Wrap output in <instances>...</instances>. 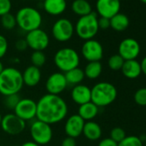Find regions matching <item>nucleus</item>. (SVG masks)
<instances>
[{"instance_id":"obj_25","label":"nucleus","mask_w":146,"mask_h":146,"mask_svg":"<svg viewBox=\"0 0 146 146\" xmlns=\"http://www.w3.org/2000/svg\"><path fill=\"white\" fill-rule=\"evenodd\" d=\"M84 72L85 78L91 80L96 79L101 76L102 72V64L100 61L89 62L86 64Z\"/></svg>"},{"instance_id":"obj_1","label":"nucleus","mask_w":146,"mask_h":146,"mask_svg":"<svg viewBox=\"0 0 146 146\" xmlns=\"http://www.w3.org/2000/svg\"><path fill=\"white\" fill-rule=\"evenodd\" d=\"M67 114L68 105L59 96L46 94L37 102L36 119L50 125L59 123Z\"/></svg>"},{"instance_id":"obj_13","label":"nucleus","mask_w":146,"mask_h":146,"mask_svg":"<svg viewBox=\"0 0 146 146\" xmlns=\"http://www.w3.org/2000/svg\"><path fill=\"white\" fill-rule=\"evenodd\" d=\"M68 84L65 79L64 73L63 72H54L51 74L46 82V90L47 94L59 96L62 92L65 90Z\"/></svg>"},{"instance_id":"obj_3","label":"nucleus","mask_w":146,"mask_h":146,"mask_svg":"<svg viewBox=\"0 0 146 146\" xmlns=\"http://www.w3.org/2000/svg\"><path fill=\"white\" fill-rule=\"evenodd\" d=\"M15 17L17 26L27 33L40 29L42 24V16L40 12L34 7H23L17 11Z\"/></svg>"},{"instance_id":"obj_8","label":"nucleus","mask_w":146,"mask_h":146,"mask_svg":"<svg viewBox=\"0 0 146 146\" xmlns=\"http://www.w3.org/2000/svg\"><path fill=\"white\" fill-rule=\"evenodd\" d=\"M75 33V27L67 18L58 19L52 27V37L59 42L70 40Z\"/></svg>"},{"instance_id":"obj_38","label":"nucleus","mask_w":146,"mask_h":146,"mask_svg":"<svg viewBox=\"0 0 146 146\" xmlns=\"http://www.w3.org/2000/svg\"><path fill=\"white\" fill-rule=\"evenodd\" d=\"M61 146H77L76 138H73L70 137H66L61 142Z\"/></svg>"},{"instance_id":"obj_42","label":"nucleus","mask_w":146,"mask_h":146,"mask_svg":"<svg viewBox=\"0 0 146 146\" xmlns=\"http://www.w3.org/2000/svg\"><path fill=\"white\" fill-rule=\"evenodd\" d=\"M4 69H5V66H4V64H3V63L0 61V73H1L3 70H4Z\"/></svg>"},{"instance_id":"obj_47","label":"nucleus","mask_w":146,"mask_h":146,"mask_svg":"<svg viewBox=\"0 0 146 146\" xmlns=\"http://www.w3.org/2000/svg\"><path fill=\"white\" fill-rule=\"evenodd\" d=\"M0 146H4V145H0Z\"/></svg>"},{"instance_id":"obj_35","label":"nucleus","mask_w":146,"mask_h":146,"mask_svg":"<svg viewBox=\"0 0 146 146\" xmlns=\"http://www.w3.org/2000/svg\"><path fill=\"white\" fill-rule=\"evenodd\" d=\"M8 46L9 45L7 39L4 35H0V59L5 57V55L6 54L8 51Z\"/></svg>"},{"instance_id":"obj_21","label":"nucleus","mask_w":146,"mask_h":146,"mask_svg":"<svg viewBox=\"0 0 146 146\" xmlns=\"http://www.w3.org/2000/svg\"><path fill=\"white\" fill-rule=\"evenodd\" d=\"M83 134L88 140L96 141L99 138H101L102 134V130L101 125L97 122L94 120L86 121L84 126Z\"/></svg>"},{"instance_id":"obj_11","label":"nucleus","mask_w":146,"mask_h":146,"mask_svg":"<svg viewBox=\"0 0 146 146\" xmlns=\"http://www.w3.org/2000/svg\"><path fill=\"white\" fill-rule=\"evenodd\" d=\"M0 125L5 133L9 135H18L25 130L26 122L12 113L3 116Z\"/></svg>"},{"instance_id":"obj_26","label":"nucleus","mask_w":146,"mask_h":146,"mask_svg":"<svg viewBox=\"0 0 146 146\" xmlns=\"http://www.w3.org/2000/svg\"><path fill=\"white\" fill-rule=\"evenodd\" d=\"M129 26V18L126 15L118 13L110 18V27L115 31H123Z\"/></svg>"},{"instance_id":"obj_18","label":"nucleus","mask_w":146,"mask_h":146,"mask_svg":"<svg viewBox=\"0 0 146 146\" xmlns=\"http://www.w3.org/2000/svg\"><path fill=\"white\" fill-rule=\"evenodd\" d=\"M22 74L23 84L28 87H35L38 85L41 80V70L40 68L34 65L28 66Z\"/></svg>"},{"instance_id":"obj_32","label":"nucleus","mask_w":146,"mask_h":146,"mask_svg":"<svg viewBox=\"0 0 146 146\" xmlns=\"http://www.w3.org/2000/svg\"><path fill=\"white\" fill-rule=\"evenodd\" d=\"M125 137H126V134H125V130L120 127H114L110 131V138L118 143L121 142Z\"/></svg>"},{"instance_id":"obj_39","label":"nucleus","mask_w":146,"mask_h":146,"mask_svg":"<svg viewBox=\"0 0 146 146\" xmlns=\"http://www.w3.org/2000/svg\"><path fill=\"white\" fill-rule=\"evenodd\" d=\"M98 146H118V143H116L110 137H106L100 141Z\"/></svg>"},{"instance_id":"obj_28","label":"nucleus","mask_w":146,"mask_h":146,"mask_svg":"<svg viewBox=\"0 0 146 146\" xmlns=\"http://www.w3.org/2000/svg\"><path fill=\"white\" fill-rule=\"evenodd\" d=\"M124 62L125 60L123 59V58L119 55V54H113L109 58H108V67L112 70H114V71H117V70H120L123 64H124Z\"/></svg>"},{"instance_id":"obj_31","label":"nucleus","mask_w":146,"mask_h":146,"mask_svg":"<svg viewBox=\"0 0 146 146\" xmlns=\"http://www.w3.org/2000/svg\"><path fill=\"white\" fill-rule=\"evenodd\" d=\"M5 101H4V104H5V108L14 111L15 108L18 104L19 101L21 100L19 95L18 94H14V95L7 96H5Z\"/></svg>"},{"instance_id":"obj_19","label":"nucleus","mask_w":146,"mask_h":146,"mask_svg":"<svg viewBox=\"0 0 146 146\" xmlns=\"http://www.w3.org/2000/svg\"><path fill=\"white\" fill-rule=\"evenodd\" d=\"M67 8L66 0H44L43 9L51 16H59Z\"/></svg>"},{"instance_id":"obj_6","label":"nucleus","mask_w":146,"mask_h":146,"mask_svg":"<svg viewBox=\"0 0 146 146\" xmlns=\"http://www.w3.org/2000/svg\"><path fill=\"white\" fill-rule=\"evenodd\" d=\"M74 27L75 32L80 39L84 40L93 39L99 31L97 14L92 11L89 15L79 17Z\"/></svg>"},{"instance_id":"obj_37","label":"nucleus","mask_w":146,"mask_h":146,"mask_svg":"<svg viewBox=\"0 0 146 146\" xmlns=\"http://www.w3.org/2000/svg\"><path fill=\"white\" fill-rule=\"evenodd\" d=\"M28 44L25 39H19L16 42V48L19 52H23L28 48Z\"/></svg>"},{"instance_id":"obj_12","label":"nucleus","mask_w":146,"mask_h":146,"mask_svg":"<svg viewBox=\"0 0 146 146\" xmlns=\"http://www.w3.org/2000/svg\"><path fill=\"white\" fill-rule=\"evenodd\" d=\"M81 52L83 57L88 62L101 61L103 58L102 45L98 40L94 39L84 41L81 48Z\"/></svg>"},{"instance_id":"obj_9","label":"nucleus","mask_w":146,"mask_h":146,"mask_svg":"<svg viewBox=\"0 0 146 146\" xmlns=\"http://www.w3.org/2000/svg\"><path fill=\"white\" fill-rule=\"evenodd\" d=\"M28 46L33 51H44L50 43V39L47 33L40 29L28 32L25 37Z\"/></svg>"},{"instance_id":"obj_27","label":"nucleus","mask_w":146,"mask_h":146,"mask_svg":"<svg viewBox=\"0 0 146 146\" xmlns=\"http://www.w3.org/2000/svg\"><path fill=\"white\" fill-rule=\"evenodd\" d=\"M31 63L32 65L36 66L38 68H40L43 66L46 62V57L44 52L42 51H34L31 54Z\"/></svg>"},{"instance_id":"obj_36","label":"nucleus","mask_w":146,"mask_h":146,"mask_svg":"<svg viewBox=\"0 0 146 146\" xmlns=\"http://www.w3.org/2000/svg\"><path fill=\"white\" fill-rule=\"evenodd\" d=\"M98 27L99 29H108L110 28V19L106 17H100L98 18Z\"/></svg>"},{"instance_id":"obj_44","label":"nucleus","mask_w":146,"mask_h":146,"mask_svg":"<svg viewBox=\"0 0 146 146\" xmlns=\"http://www.w3.org/2000/svg\"><path fill=\"white\" fill-rule=\"evenodd\" d=\"M141 1H142L143 3H144V4H146V0H141Z\"/></svg>"},{"instance_id":"obj_22","label":"nucleus","mask_w":146,"mask_h":146,"mask_svg":"<svg viewBox=\"0 0 146 146\" xmlns=\"http://www.w3.org/2000/svg\"><path fill=\"white\" fill-rule=\"evenodd\" d=\"M99 113V108L95 105L92 102H87L79 106L78 108V115L86 122L93 120Z\"/></svg>"},{"instance_id":"obj_43","label":"nucleus","mask_w":146,"mask_h":146,"mask_svg":"<svg viewBox=\"0 0 146 146\" xmlns=\"http://www.w3.org/2000/svg\"><path fill=\"white\" fill-rule=\"evenodd\" d=\"M2 119H3V115H2V113H0V125H1V121H2Z\"/></svg>"},{"instance_id":"obj_5","label":"nucleus","mask_w":146,"mask_h":146,"mask_svg":"<svg viewBox=\"0 0 146 146\" xmlns=\"http://www.w3.org/2000/svg\"><path fill=\"white\" fill-rule=\"evenodd\" d=\"M53 62L60 72L65 73L79 66L80 56L78 52L71 47H63L56 52Z\"/></svg>"},{"instance_id":"obj_10","label":"nucleus","mask_w":146,"mask_h":146,"mask_svg":"<svg viewBox=\"0 0 146 146\" xmlns=\"http://www.w3.org/2000/svg\"><path fill=\"white\" fill-rule=\"evenodd\" d=\"M36 112L37 102L30 98H21L14 109V113L25 122L35 119Z\"/></svg>"},{"instance_id":"obj_45","label":"nucleus","mask_w":146,"mask_h":146,"mask_svg":"<svg viewBox=\"0 0 146 146\" xmlns=\"http://www.w3.org/2000/svg\"><path fill=\"white\" fill-rule=\"evenodd\" d=\"M144 146H146V139H145V141H144Z\"/></svg>"},{"instance_id":"obj_20","label":"nucleus","mask_w":146,"mask_h":146,"mask_svg":"<svg viewBox=\"0 0 146 146\" xmlns=\"http://www.w3.org/2000/svg\"><path fill=\"white\" fill-rule=\"evenodd\" d=\"M121 71L123 75L128 79L137 78L142 73L141 64L136 59L125 60L124 64L121 68Z\"/></svg>"},{"instance_id":"obj_34","label":"nucleus","mask_w":146,"mask_h":146,"mask_svg":"<svg viewBox=\"0 0 146 146\" xmlns=\"http://www.w3.org/2000/svg\"><path fill=\"white\" fill-rule=\"evenodd\" d=\"M12 4L11 0H0V17L2 16L11 13Z\"/></svg>"},{"instance_id":"obj_41","label":"nucleus","mask_w":146,"mask_h":146,"mask_svg":"<svg viewBox=\"0 0 146 146\" xmlns=\"http://www.w3.org/2000/svg\"><path fill=\"white\" fill-rule=\"evenodd\" d=\"M21 146H40V145L37 144L34 141H28V142H25L24 143H23Z\"/></svg>"},{"instance_id":"obj_15","label":"nucleus","mask_w":146,"mask_h":146,"mask_svg":"<svg viewBox=\"0 0 146 146\" xmlns=\"http://www.w3.org/2000/svg\"><path fill=\"white\" fill-rule=\"evenodd\" d=\"M96 11L102 17L110 19L119 13L120 10V0H97Z\"/></svg>"},{"instance_id":"obj_14","label":"nucleus","mask_w":146,"mask_h":146,"mask_svg":"<svg viewBox=\"0 0 146 146\" xmlns=\"http://www.w3.org/2000/svg\"><path fill=\"white\" fill-rule=\"evenodd\" d=\"M119 53L124 60L136 59L140 52L139 43L132 38L124 39L119 45Z\"/></svg>"},{"instance_id":"obj_33","label":"nucleus","mask_w":146,"mask_h":146,"mask_svg":"<svg viewBox=\"0 0 146 146\" xmlns=\"http://www.w3.org/2000/svg\"><path fill=\"white\" fill-rule=\"evenodd\" d=\"M134 101L138 106H146V88H140L135 92Z\"/></svg>"},{"instance_id":"obj_17","label":"nucleus","mask_w":146,"mask_h":146,"mask_svg":"<svg viewBox=\"0 0 146 146\" xmlns=\"http://www.w3.org/2000/svg\"><path fill=\"white\" fill-rule=\"evenodd\" d=\"M70 96L72 101L76 104L81 106L91 102V89L85 84H78L73 86L70 92Z\"/></svg>"},{"instance_id":"obj_4","label":"nucleus","mask_w":146,"mask_h":146,"mask_svg":"<svg viewBox=\"0 0 146 146\" xmlns=\"http://www.w3.org/2000/svg\"><path fill=\"white\" fill-rule=\"evenodd\" d=\"M116 87L108 82H100L91 88V102L98 108L112 104L117 98Z\"/></svg>"},{"instance_id":"obj_7","label":"nucleus","mask_w":146,"mask_h":146,"mask_svg":"<svg viewBox=\"0 0 146 146\" xmlns=\"http://www.w3.org/2000/svg\"><path fill=\"white\" fill-rule=\"evenodd\" d=\"M29 130L32 141L40 146L49 143L52 138V129L51 125L37 119L33 121Z\"/></svg>"},{"instance_id":"obj_16","label":"nucleus","mask_w":146,"mask_h":146,"mask_svg":"<svg viewBox=\"0 0 146 146\" xmlns=\"http://www.w3.org/2000/svg\"><path fill=\"white\" fill-rule=\"evenodd\" d=\"M85 121L78 115L72 114L67 118L64 124V131L67 137H70L73 138L78 137L81 134H83V130L84 126Z\"/></svg>"},{"instance_id":"obj_40","label":"nucleus","mask_w":146,"mask_h":146,"mask_svg":"<svg viewBox=\"0 0 146 146\" xmlns=\"http://www.w3.org/2000/svg\"><path fill=\"white\" fill-rule=\"evenodd\" d=\"M141 64V70H142V73L146 76V57H144L142 60V62L140 63Z\"/></svg>"},{"instance_id":"obj_24","label":"nucleus","mask_w":146,"mask_h":146,"mask_svg":"<svg viewBox=\"0 0 146 146\" xmlns=\"http://www.w3.org/2000/svg\"><path fill=\"white\" fill-rule=\"evenodd\" d=\"M71 11L81 17L90 14L92 12V6L87 0H74L71 4Z\"/></svg>"},{"instance_id":"obj_46","label":"nucleus","mask_w":146,"mask_h":146,"mask_svg":"<svg viewBox=\"0 0 146 146\" xmlns=\"http://www.w3.org/2000/svg\"><path fill=\"white\" fill-rule=\"evenodd\" d=\"M40 1H44V0H40Z\"/></svg>"},{"instance_id":"obj_23","label":"nucleus","mask_w":146,"mask_h":146,"mask_svg":"<svg viewBox=\"0 0 146 146\" xmlns=\"http://www.w3.org/2000/svg\"><path fill=\"white\" fill-rule=\"evenodd\" d=\"M64 76H65V79L67 81L68 85L70 84L72 86H76L78 84H82V82L85 78L84 70L79 67H77L75 69H72L65 72Z\"/></svg>"},{"instance_id":"obj_2","label":"nucleus","mask_w":146,"mask_h":146,"mask_svg":"<svg viewBox=\"0 0 146 146\" xmlns=\"http://www.w3.org/2000/svg\"><path fill=\"white\" fill-rule=\"evenodd\" d=\"M22 72L15 67H7L0 73V94L4 96L18 94L23 87Z\"/></svg>"},{"instance_id":"obj_29","label":"nucleus","mask_w":146,"mask_h":146,"mask_svg":"<svg viewBox=\"0 0 146 146\" xmlns=\"http://www.w3.org/2000/svg\"><path fill=\"white\" fill-rule=\"evenodd\" d=\"M0 22H1V25L3 26V28L7 30H11L17 26L16 17L11 13H8L2 16Z\"/></svg>"},{"instance_id":"obj_30","label":"nucleus","mask_w":146,"mask_h":146,"mask_svg":"<svg viewBox=\"0 0 146 146\" xmlns=\"http://www.w3.org/2000/svg\"><path fill=\"white\" fill-rule=\"evenodd\" d=\"M118 146H143V144L139 137L126 136L121 142L118 143Z\"/></svg>"}]
</instances>
